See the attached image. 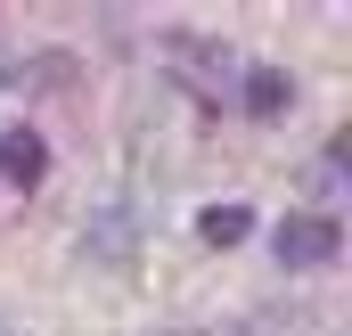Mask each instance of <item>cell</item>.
Here are the masks:
<instances>
[{"instance_id":"obj_1","label":"cell","mask_w":352,"mask_h":336,"mask_svg":"<svg viewBox=\"0 0 352 336\" xmlns=\"http://www.w3.org/2000/svg\"><path fill=\"white\" fill-rule=\"evenodd\" d=\"M164 66H173V74L197 90L205 107H221V98H230V83H238L230 41H197V33H173V41H164Z\"/></svg>"},{"instance_id":"obj_2","label":"cell","mask_w":352,"mask_h":336,"mask_svg":"<svg viewBox=\"0 0 352 336\" xmlns=\"http://www.w3.org/2000/svg\"><path fill=\"white\" fill-rule=\"evenodd\" d=\"M270 246H278L287 271H320V262H336L344 230H336V213H287V222L270 230Z\"/></svg>"},{"instance_id":"obj_3","label":"cell","mask_w":352,"mask_h":336,"mask_svg":"<svg viewBox=\"0 0 352 336\" xmlns=\"http://www.w3.org/2000/svg\"><path fill=\"white\" fill-rule=\"evenodd\" d=\"M41 172H50V140H41L33 123H8V132H0V180H8V189H33Z\"/></svg>"},{"instance_id":"obj_4","label":"cell","mask_w":352,"mask_h":336,"mask_svg":"<svg viewBox=\"0 0 352 336\" xmlns=\"http://www.w3.org/2000/svg\"><path fill=\"white\" fill-rule=\"evenodd\" d=\"M238 98H246L254 123H278V115L295 107V83H287V66H246V74H238Z\"/></svg>"},{"instance_id":"obj_5","label":"cell","mask_w":352,"mask_h":336,"mask_svg":"<svg viewBox=\"0 0 352 336\" xmlns=\"http://www.w3.org/2000/svg\"><path fill=\"white\" fill-rule=\"evenodd\" d=\"M344 156H352V140H328V156L303 172V189H311V213H328V205L344 197Z\"/></svg>"},{"instance_id":"obj_6","label":"cell","mask_w":352,"mask_h":336,"mask_svg":"<svg viewBox=\"0 0 352 336\" xmlns=\"http://www.w3.org/2000/svg\"><path fill=\"white\" fill-rule=\"evenodd\" d=\"M246 230H254L246 205H205V213H197V238H205V246H238Z\"/></svg>"},{"instance_id":"obj_7","label":"cell","mask_w":352,"mask_h":336,"mask_svg":"<svg viewBox=\"0 0 352 336\" xmlns=\"http://www.w3.org/2000/svg\"><path fill=\"white\" fill-rule=\"evenodd\" d=\"M82 238H90L98 254H107V262H123V254H131V246H123V238H131V230H123V213H107V222H90Z\"/></svg>"}]
</instances>
